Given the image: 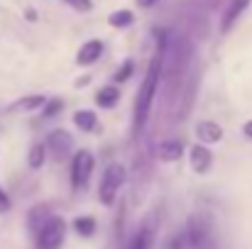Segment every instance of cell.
Listing matches in <instances>:
<instances>
[{
	"mask_svg": "<svg viewBox=\"0 0 252 249\" xmlns=\"http://www.w3.org/2000/svg\"><path fill=\"white\" fill-rule=\"evenodd\" d=\"M157 52L147 66V74H145V81L137 90V98H135V117H132V137L137 139L140 132L145 130L147 125V117H150V110H152V100L157 95V85H159V76L164 71V56H167V32L164 29H157Z\"/></svg>",
	"mask_w": 252,
	"mask_h": 249,
	"instance_id": "6da1fadb",
	"label": "cell"
},
{
	"mask_svg": "<svg viewBox=\"0 0 252 249\" xmlns=\"http://www.w3.org/2000/svg\"><path fill=\"white\" fill-rule=\"evenodd\" d=\"M193 59V44L186 37H179L171 47H167V56H164V81H167V93L171 95L176 90V85H181L189 66Z\"/></svg>",
	"mask_w": 252,
	"mask_h": 249,
	"instance_id": "7a4b0ae2",
	"label": "cell"
},
{
	"mask_svg": "<svg viewBox=\"0 0 252 249\" xmlns=\"http://www.w3.org/2000/svg\"><path fill=\"white\" fill-rule=\"evenodd\" d=\"M186 237H189V249H220L216 220L208 213H196L189 218Z\"/></svg>",
	"mask_w": 252,
	"mask_h": 249,
	"instance_id": "3957f363",
	"label": "cell"
},
{
	"mask_svg": "<svg viewBox=\"0 0 252 249\" xmlns=\"http://www.w3.org/2000/svg\"><path fill=\"white\" fill-rule=\"evenodd\" d=\"M125 181H127V171H125V166L118 164V162L108 164L105 166V171H103V176H100V183H98V200H100L103 205L110 208V205L115 203L120 188L125 186Z\"/></svg>",
	"mask_w": 252,
	"mask_h": 249,
	"instance_id": "277c9868",
	"label": "cell"
},
{
	"mask_svg": "<svg viewBox=\"0 0 252 249\" xmlns=\"http://www.w3.org/2000/svg\"><path fill=\"white\" fill-rule=\"evenodd\" d=\"M64 240H66V222L64 218L52 215L34 235V249H62Z\"/></svg>",
	"mask_w": 252,
	"mask_h": 249,
	"instance_id": "5b68a950",
	"label": "cell"
},
{
	"mask_svg": "<svg viewBox=\"0 0 252 249\" xmlns=\"http://www.w3.org/2000/svg\"><path fill=\"white\" fill-rule=\"evenodd\" d=\"M91 171H93V154L86 152V149L76 152L74 159H71V186H74V191H81L88 186Z\"/></svg>",
	"mask_w": 252,
	"mask_h": 249,
	"instance_id": "8992f818",
	"label": "cell"
},
{
	"mask_svg": "<svg viewBox=\"0 0 252 249\" xmlns=\"http://www.w3.org/2000/svg\"><path fill=\"white\" fill-rule=\"evenodd\" d=\"M71 149H74V137L66 130L49 132V137H47V152H52V157L57 162H64L71 154Z\"/></svg>",
	"mask_w": 252,
	"mask_h": 249,
	"instance_id": "52a82bcc",
	"label": "cell"
},
{
	"mask_svg": "<svg viewBox=\"0 0 252 249\" xmlns=\"http://www.w3.org/2000/svg\"><path fill=\"white\" fill-rule=\"evenodd\" d=\"M189 164L191 168L196 171V173H208V168L213 164V154H211V149L201 142V144H193L191 149H189Z\"/></svg>",
	"mask_w": 252,
	"mask_h": 249,
	"instance_id": "ba28073f",
	"label": "cell"
},
{
	"mask_svg": "<svg viewBox=\"0 0 252 249\" xmlns=\"http://www.w3.org/2000/svg\"><path fill=\"white\" fill-rule=\"evenodd\" d=\"M248 5H250V0H230V2H228V7H225V12H223V17H220V32H223V34H228V32L233 29V25H235L238 17L248 10Z\"/></svg>",
	"mask_w": 252,
	"mask_h": 249,
	"instance_id": "9c48e42d",
	"label": "cell"
},
{
	"mask_svg": "<svg viewBox=\"0 0 252 249\" xmlns=\"http://www.w3.org/2000/svg\"><path fill=\"white\" fill-rule=\"evenodd\" d=\"M181 154H184V144L179 142V139H162L157 147H155V157L159 159V162H179L181 159Z\"/></svg>",
	"mask_w": 252,
	"mask_h": 249,
	"instance_id": "30bf717a",
	"label": "cell"
},
{
	"mask_svg": "<svg viewBox=\"0 0 252 249\" xmlns=\"http://www.w3.org/2000/svg\"><path fill=\"white\" fill-rule=\"evenodd\" d=\"M196 137L203 144H216V142L223 139V127L218 122H213V120H201L196 125Z\"/></svg>",
	"mask_w": 252,
	"mask_h": 249,
	"instance_id": "8fae6325",
	"label": "cell"
},
{
	"mask_svg": "<svg viewBox=\"0 0 252 249\" xmlns=\"http://www.w3.org/2000/svg\"><path fill=\"white\" fill-rule=\"evenodd\" d=\"M100 54H103V44H100V39H88L84 47L79 49V54H76V64H79V66H91V64L98 61Z\"/></svg>",
	"mask_w": 252,
	"mask_h": 249,
	"instance_id": "7c38bea8",
	"label": "cell"
},
{
	"mask_svg": "<svg viewBox=\"0 0 252 249\" xmlns=\"http://www.w3.org/2000/svg\"><path fill=\"white\" fill-rule=\"evenodd\" d=\"M49 218H52V210H49L47 203H39V205L30 208V213H27V227H30V232L37 235V232L42 230V225H44Z\"/></svg>",
	"mask_w": 252,
	"mask_h": 249,
	"instance_id": "4fadbf2b",
	"label": "cell"
},
{
	"mask_svg": "<svg viewBox=\"0 0 252 249\" xmlns=\"http://www.w3.org/2000/svg\"><path fill=\"white\" fill-rule=\"evenodd\" d=\"M196 88H198V74H191L189 81L181 90V108H179V117H186L191 105H193V98H196Z\"/></svg>",
	"mask_w": 252,
	"mask_h": 249,
	"instance_id": "5bb4252c",
	"label": "cell"
},
{
	"mask_svg": "<svg viewBox=\"0 0 252 249\" xmlns=\"http://www.w3.org/2000/svg\"><path fill=\"white\" fill-rule=\"evenodd\" d=\"M152 240H155V232H152V225H142L127 242L125 249H150L152 247Z\"/></svg>",
	"mask_w": 252,
	"mask_h": 249,
	"instance_id": "9a60e30c",
	"label": "cell"
},
{
	"mask_svg": "<svg viewBox=\"0 0 252 249\" xmlns=\"http://www.w3.org/2000/svg\"><path fill=\"white\" fill-rule=\"evenodd\" d=\"M120 100V88L118 85H105L95 93V105L98 108H115Z\"/></svg>",
	"mask_w": 252,
	"mask_h": 249,
	"instance_id": "2e32d148",
	"label": "cell"
},
{
	"mask_svg": "<svg viewBox=\"0 0 252 249\" xmlns=\"http://www.w3.org/2000/svg\"><path fill=\"white\" fill-rule=\"evenodd\" d=\"M74 122H76V127L84 130V132H93V130L98 127V117H95L93 110H79V112L74 115Z\"/></svg>",
	"mask_w": 252,
	"mask_h": 249,
	"instance_id": "e0dca14e",
	"label": "cell"
},
{
	"mask_svg": "<svg viewBox=\"0 0 252 249\" xmlns=\"http://www.w3.org/2000/svg\"><path fill=\"white\" fill-rule=\"evenodd\" d=\"M44 162H47V144H32L30 147V154H27L30 168H42Z\"/></svg>",
	"mask_w": 252,
	"mask_h": 249,
	"instance_id": "ac0fdd59",
	"label": "cell"
},
{
	"mask_svg": "<svg viewBox=\"0 0 252 249\" xmlns=\"http://www.w3.org/2000/svg\"><path fill=\"white\" fill-rule=\"evenodd\" d=\"M44 103H47V98H44V95H27V98L17 100V103H15V108H17V110H25V112H32V110H42V108H44Z\"/></svg>",
	"mask_w": 252,
	"mask_h": 249,
	"instance_id": "d6986e66",
	"label": "cell"
},
{
	"mask_svg": "<svg viewBox=\"0 0 252 249\" xmlns=\"http://www.w3.org/2000/svg\"><path fill=\"white\" fill-rule=\"evenodd\" d=\"M132 22H135V17H132L130 10H115V12L108 17V25H110V27H130Z\"/></svg>",
	"mask_w": 252,
	"mask_h": 249,
	"instance_id": "ffe728a7",
	"label": "cell"
},
{
	"mask_svg": "<svg viewBox=\"0 0 252 249\" xmlns=\"http://www.w3.org/2000/svg\"><path fill=\"white\" fill-rule=\"evenodd\" d=\"M74 230H76L81 237H91V235L95 232V220H93V218H88V215L76 218V220H74Z\"/></svg>",
	"mask_w": 252,
	"mask_h": 249,
	"instance_id": "44dd1931",
	"label": "cell"
},
{
	"mask_svg": "<svg viewBox=\"0 0 252 249\" xmlns=\"http://www.w3.org/2000/svg\"><path fill=\"white\" fill-rule=\"evenodd\" d=\"M62 110H64V100H62V98H52V100H47V103H44L42 115H44L47 120H52V117H57Z\"/></svg>",
	"mask_w": 252,
	"mask_h": 249,
	"instance_id": "7402d4cb",
	"label": "cell"
},
{
	"mask_svg": "<svg viewBox=\"0 0 252 249\" xmlns=\"http://www.w3.org/2000/svg\"><path fill=\"white\" fill-rule=\"evenodd\" d=\"M132 71H135V64L127 59V61H123V66L115 71V76H113V81L115 83H123V81H127L130 76H132Z\"/></svg>",
	"mask_w": 252,
	"mask_h": 249,
	"instance_id": "603a6c76",
	"label": "cell"
},
{
	"mask_svg": "<svg viewBox=\"0 0 252 249\" xmlns=\"http://www.w3.org/2000/svg\"><path fill=\"white\" fill-rule=\"evenodd\" d=\"M189 247V237H186V230L181 232V235H174L171 240H169L167 249H186Z\"/></svg>",
	"mask_w": 252,
	"mask_h": 249,
	"instance_id": "cb8c5ba5",
	"label": "cell"
},
{
	"mask_svg": "<svg viewBox=\"0 0 252 249\" xmlns=\"http://www.w3.org/2000/svg\"><path fill=\"white\" fill-rule=\"evenodd\" d=\"M66 2H69L74 10H81V12H88V10L93 7V2H91V0H66Z\"/></svg>",
	"mask_w": 252,
	"mask_h": 249,
	"instance_id": "d4e9b609",
	"label": "cell"
},
{
	"mask_svg": "<svg viewBox=\"0 0 252 249\" xmlns=\"http://www.w3.org/2000/svg\"><path fill=\"white\" fill-rule=\"evenodd\" d=\"M10 210V198H7V193L0 188V213H7Z\"/></svg>",
	"mask_w": 252,
	"mask_h": 249,
	"instance_id": "484cf974",
	"label": "cell"
},
{
	"mask_svg": "<svg viewBox=\"0 0 252 249\" xmlns=\"http://www.w3.org/2000/svg\"><path fill=\"white\" fill-rule=\"evenodd\" d=\"M157 2H159V0H137V5H140V7H155Z\"/></svg>",
	"mask_w": 252,
	"mask_h": 249,
	"instance_id": "4316f807",
	"label": "cell"
},
{
	"mask_svg": "<svg viewBox=\"0 0 252 249\" xmlns=\"http://www.w3.org/2000/svg\"><path fill=\"white\" fill-rule=\"evenodd\" d=\"M243 132H245V137H248V139H252V120H248V122H245Z\"/></svg>",
	"mask_w": 252,
	"mask_h": 249,
	"instance_id": "83f0119b",
	"label": "cell"
},
{
	"mask_svg": "<svg viewBox=\"0 0 252 249\" xmlns=\"http://www.w3.org/2000/svg\"><path fill=\"white\" fill-rule=\"evenodd\" d=\"M27 20L34 22V20H37V12H34V10H27Z\"/></svg>",
	"mask_w": 252,
	"mask_h": 249,
	"instance_id": "f1b7e54d",
	"label": "cell"
},
{
	"mask_svg": "<svg viewBox=\"0 0 252 249\" xmlns=\"http://www.w3.org/2000/svg\"><path fill=\"white\" fill-rule=\"evenodd\" d=\"M213 2H216V0H213Z\"/></svg>",
	"mask_w": 252,
	"mask_h": 249,
	"instance_id": "f546056e",
	"label": "cell"
}]
</instances>
